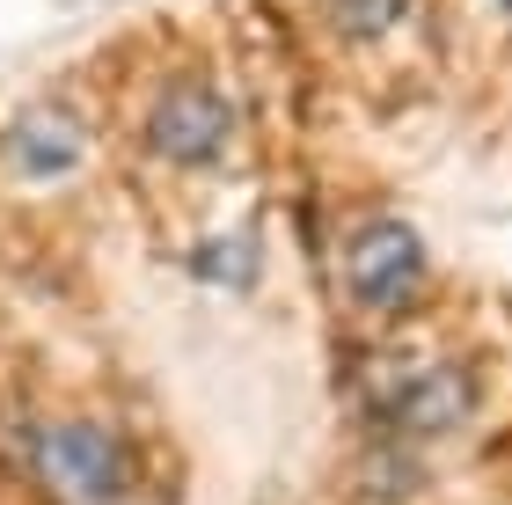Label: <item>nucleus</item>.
<instances>
[{"instance_id":"f257e3e1","label":"nucleus","mask_w":512,"mask_h":505,"mask_svg":"<svg viewBox=\"0 0 512 505\" xmlns=\"http://www.w3.org/2000/svg\"><path fill=\"white\" fill-rule=\"evenodd\" d=\"M44 505H147V447L96 410H59L30 432V476Z\"/></svg>"},{"instance_id":"f03ea898","label":"nucleus","mask_w":512,"mask_h":505,"mask_svg":"<svg viewBox=\"0 0 512 505\" xmlns=\"http://www.w3.org/2000/svg\"><path fill=\"white\" fill-rule=\"evenodd\" d=\"M476 403H483V381L454 352H417V359L374 352V366H366V418H374L381 440L432 447V440L469 425Z\"/></svg>"},{"instance_id":"7ed1b4c3","label":"nucleus","mask_w":512,"mask_h":505,"mask_svg":"<svg viewBox=\"0 0 512 505\" xmlns=\"http://www.w3.org/2000/svg\"><path fill=\"white\" fill-rule=\"evenodd\" d=\"M344 301L366 323H410L432 301V249L403 213H359L344 235Z\"/></svg>"},{"instance_id":"20e7f679","label":"nucleus","mask_w":512,"mask_h":505,"mask_svg":"<svg viewBox=\"0 0 512 505\" xmlns=\"http://www.w3.org/2000/svg\"><path fill=\"white\" fill-rule=\"evenodd\" d=\"M235 132H242L235 96H227L213 74H198V66H176L169 81H154L147 110H139V147H147L161 169H183V176L220 169L227 147H235Z\"/></svg>"},{"instance_id":"39448f33","label":"nucleus","mask_w":512,"mask_h":505,"mask_svg":"<svg viewBox=\"0 0 512 505\" xmlns=\"http://www.w3.org/2000/svg\"><path fill=\"white\" fill-rule=\"evenodd\" d=\"M88 162V118L74 103H22L8 125H0V169L15 183H37L52 191Z\"/></svg>"},{"instance_id":"423d86ee","label":"nucleus","mask_w":512,"mask_h":505,"mask_svg":"<svg viewBox=\"0 0 512 505\" xmlns=\"http://www.w3.org/2000/svg\"><path fill=\"white\" fill-rule=\"evenodd\" d=\"M417 0H322V22L344 37V44H381L410 22Z\"/></svg>"},{"instance_id":"0eeeda50","label":"nucleus","mask_w":512,"mask_h":505,"mask_svg":"<svg viewBox=\"0 0 512 505\" xmlns=\"http://www.w3.org/2000/svg\"><path fill=\"white\" fill-rule=\"evenodd\" d=\"M191 271H198V279H213V286H249L256 279V242L249 235H227L220 249H198Z\"/></svg>"},{"instance_id":"6e6552de","label":"nucleus","mask_w":512,"mask_h":505,"mask_svg":"<svg viewBox=\"0 0 512 505\" xmlns=\"http://www.w3.org/2000/svg\"><path fill=\"white\" fill-rule=\"evenodd\" d=\"M505 15H512V0H505Z\"/></svg>"}]
</instances>
